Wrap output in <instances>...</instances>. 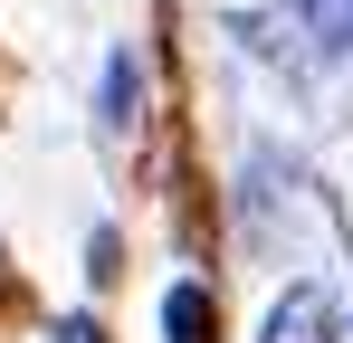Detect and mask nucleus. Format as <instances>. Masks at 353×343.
Listing matches in <instances>:
<instances>
[{
	"mask_svg": "<svg viewBox=\"0 0 353 343\" xmlns=\"http://www.w3.org/2000/svg\"><path fill=\"white\" fill-rule=\"evenodd\" d=\"M268 343H353V295H334V286H296L287 305L268 315Z\"/></svg>",
	"mask_w": 353,
	"mask_h": 343,
	"instance_id": "obj_1",
	"label": "nucleus"
},
{
	"mask_svg": "<svg viewBox=\"0 0 353 343\" xmlns=\"http://www.w3.org/2000/svg\"><path fill=\"white\" fill-rule=\"evenodd\" d=\"M163 334H172V343H210V334H220V315H210L201 286H172V295H163Z\"/></svg>",
	"mask_w": 353,
	"mask_h": 343,
	"instance_id": "obj_2",
	"label": "nucleus"
},
{
	"mask_svg": "<svg viewBox=\"0 0 353 343\" xmlns=\"http://www.w3.org/2000/svg\"><path fill=\"white\" fill-rule=\"evenodd\" d=\"M296 19H305V39H315V48L353 57V0H296Z\"/></svg>",
	"mask_w": 353,
	"mask_h": 343,
	"instance_id": "obj_3",
	"label": "nucleus"
}]
</instances>
